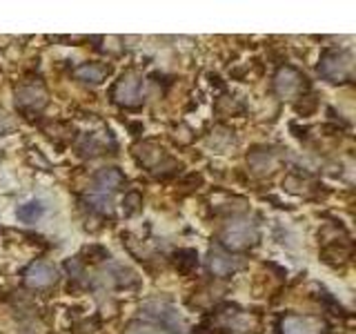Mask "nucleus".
Here are the masks:
<instances>
[{
  "mask_svg": "<svg viewBox=\"0 0 356 334\" xmlns=\"http://www.w3.org/2000/svg\"><path fill=\"white\" fill-rule=\"evenodd\" d=\"M125 183H127V178L118 167H103V170H98L94 174V189H96V194H103V196H111Z\"/></svg>",
  "mask_w": 356,
  "mask_h": 334,
  "instance_id": "nucleus-11",
  "label": "nucleus"
},
{
  "mask_svg": "<svg viewBox=\"0 0 356 334\" xmlns=\"http://www.w3.org/2000/svg\"><path fill=\"white\" fill-rule=\"evenodd\" d=\"M261 241V230L250 218H232L220 230V245L222 250L229 252H243L254 248Z\"/></svg>",
  "mask_w": 356,
  "mask_h": 334,
  "instance_id": "nucleus-2",
  "label": "nucleus"
},
{
  "mask_svg": "<svg viewBox=\"0 0 356 334\" xmlns=\"http://www.w3.org/2000/svg\"><path fill=\"white\" fill-rule=\"evenodd\" d=\"M134 156H136V161L145 167V170L156 172V174L170 170V167H176V163L170 159V154L154 143L136 145V148H134Z\"/></svg>",
  "mask_w": 356,
  "mask_h": 334,
  "instance_id": "nucleus-7",
  "label": "nucleus"
},
{
  "mask_svg": "<svg viewBox=\"0 0 356 334\" xmlns=\"http://www.w3.org/2000/svg\"><path fill=\"white\" fill-rule=\"evenodd\" d=\"M111 74V67L103 63H81L74 70V78L85 85H103L105 78Z\"/></svg>",
  "mask_w": 356,
  "mask_h": 334,
  "instance_id": "nucleus-13",
  "label": "nucleus"
},
{
  "mask_svg": "<svg viewBox=\"0 0 356 334\" xmlns=\"http://www.w3.org/2000/svg\"><path fill=\"white\" fill-rule=\"evenodd\" d=\"M354 54L350 49H325L318 58L316 72L323 81L332 85H343L354 78Z\"/></svg>",
  "mask_w": 356,
  "mask_h": 334,
  "instance_id": "nucleus-1",
  "label": "nucleus"
},
{
  "mask_svg": "<svg viewBox=\"0 0 356 334\" xmlns=\"http://www.w3.org/2000/svg\"><path fill=\"white\" fill-rule=\"evenodd\" d=\"M198 265V254L194 250H181L176 252V267L181 272H189Z\"/></svg>",
  "mask_w": 356,
  "mask_h": 334,
  "instance_id": "nucleus-15",
  "label": "nucleus"
},
{
  "mask_svg": "<svg viewBox=\"0 0 356 334\" xmlns=\"http://www.w3.org/2000/svg\"><path fill=\"white\" fill-rule=\"evenodd\" d=\"M143 205V196L138 192H129L122 198V209H125V216H134L136 212H140Z\"/></svg>",
  "mask_w": 356,
  "mask_h": 334,
  "instance_id": "nucleus-16",
  "label": "nucleus"
},
{
  "mask_svg": "<svg viewBox=\"0 0 356 334\" xmlns=\"http://www.w3.org/2000/svg\"><path fill=\"white\" fill-rule=\"evenodd\" d=\"M16 216L22 223H36L44 216V205L40 203V200H27V203H22L16 209Z\"/></svg>",
  "mask_w": 356,
  "mask_h": 334,
  "instance_id": "nucleus-14",
  "label": "nucleus"
},
{
  "mask_svg": "<svg viewBox=\"0 0 356 334\" xmlns=\"http://www.w3.org/2000/svg\"><path fill=\"white\" fill-rule=\"evenodd\" d=\"M176 321H170L167 315L163 317V321H156V319H134L129 321L122 334H181L174 330Z\"/></svg>",
  "mask_w": 356,
  "mask_h": 334,
  "instance_id": "nucleus-9",
  "label": "nucleus"
},
{
  "mask_svg": "<svg viewBox=\"0 0 356 334\" xmlns=\"http://www.w3.org/2000/svg\"><path fill=\"white\" fill-rule=\"evenodd\" d=\"M327 323L312 315H285L278 319V334H325Z\"/></svg>",
  "mask_w": 356,
  "mask_h": 334,
  "instance_id": "nucleus-6",
  "label": "nucleus"
},
{
  "mask_svg": "<svg viewBox=\"0 0 356 334\" xmlns=\"http://www.w3.org/2000/svg\"><path fill=\"white\" fill-rule=\"evenodd\" d=\"M22 283L31 289H44L58 283V270L47 261H33L22 272Z\"/></svg>",
  "mask_w": 356,
  "mask_h": 334,
  "instance_id": "nucleus-8",
  "label": "nucleus"
},
{
  "mask_svg": "<svg viewBox=\"0 0 356 334\" xmlns=\"http://www.w3.org/2000/svg\"><path fill=\"white\" fill-rule=\"evenodd\" d=\"M11 132H16V120L0 107V136H9Z\"/></svg>",
  "mask_w": 356,
  "mask_h": 334,
  "instance_id": "nucleus-17",
  "label": "nucleus"
},
{
  "mask_svg": "<svg viewBox=\"0 0 356 334\" xmlns=\"http://www.w3.org/2000/svg\"><path fill=\"white\" fill-rule=\"evenodd\" d=\"M16 109L22 114H38L49 103V92L40 81H29L16 87L14 92Z\"/></svg>",
  "mask_w": 356,
  "mask_h": 334,
  "instance_id": "nucleus-5",
  "label": "nucleus"
},
{
  "mask_svg": "<svg viewBox=\"0 0 356 334\" xmlns=\"http://www.w3.org/2000/svg\"><path fill=\"white\" fill-rule=\"evenodd\" d=\"M278 161H281L278 159V154L270 148H254L248 154V167L256 176H267V174L276 172Z\"/></svg>",
  "mask_w": 356,
  "mask_h": 334,
  "instance_id": "nucleus-10",
  "label": "nucleus"
},
{
  "mask_svg": "<svg viewBox=\"0 0 356 334\" xmlns=\"http://www.w3.org/2000/svg\"><path fill=\"white\" fill-rule=\"evenodd\" d=\"M111 100L122 109H138L143 105V78L136 72H125L111 87Z\"/></svg>",
  "mask_w": 356,
  "mask_h": 334,
  "instance_id": "nucleus-3",
  "label": "nucleus"
},
{
  "mask_svg": "<svg viewBox=\"0 0 356 334\" xmlns=\"http://www.w3.org/2000/svg\"><path fill=\"white\" fill-rule=\"evenodd\" d=\"M207 267H209V272L214 276L225 278V276H232L236 270H241V261L234 259V256L229 252H225L222 248H216V250H209Z\"/></svg>",
  "mask_w": 356,
  "mask_h": 334,
  "instance_id": "nucleus-12",
  "label": "nucleus"
},
{
  "mask_svg": "<svg viewBox=\"0 0 356 334\" xmlns=\"http://www.w3.org/2000/svg\"><path fill=\"white\" fill-rule=\"evenodd\" d=\"M272 87H274V94L278 98L294 100L305 92V89L309 87V83H307V76L300 70H296V67H292V65H283L276 70Z\"/></svg>",
  "mask_w": 356,
  "mask_h": 334,
  "instance_id": "nucleus-4",
  "label": "nucleus"
}]
</instances>
